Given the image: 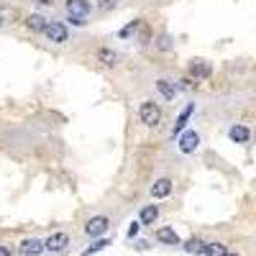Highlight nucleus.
Masks as SVG:
<instances>
[{"instance_id": "nucleus-1", "label": "nucleus", "mask_w": 256, "mask_h": 256, "mask_svg": "<svg viewBox=\"0 0 256 256\" xmlns=\"http://www.w3.org/2000/svg\"><path fill=\"white\" fill-rule=\"evenodd\" d=\"M138 118H141V123H144V126L154 128V126H159V123H162L164 110H162V105H159V102L146 100V102H141V105H138Z\"/></svg>"}, {"instance_id": "nucleus-2", "label": "nucleus", "mask_w": 256, "mask_h": 256, "mask_svg": "<svg viewBox=\"0 0 256 256\" xmlns=\"http://www.w3.org/2000/svg\"><path fill=\"white\" fill-rule=\"evenodd\" d=\"M110 228V218L108 216H92L88 223H84V236H90V238H105V233H108Z\"/></svg>"}, {"instance_id": "nucleus-3", "label": "nucleus", "mask_w": 256, "mask_h": 256, "mask_svg": "<svg viewBox=\"0 0 256 256\" xmlns=\"http://www.w3.org/2000/svg\"><path fill=\"white\" fill-rule=\"evenodd\" d=\"M44 36H46V41H52V44H67L70 28H67V24H62V20H49L46 28H44Z\"/></svg>"}, {"instance_id": "nucleus-4", "label": "nucleus", "mask_w": 256, "mask_h": 256, "mask_svg": "<svg viewBox=\"0 0 256 256\" xmlns=\"http://www.w3.org/2000/svg\"><path fill=\"white\" fill-rule=\"evenodd\" d=\"M64 8H67L70 18H77V20H88V16L92 13L90 0H64Z\"/></svg>"}, {"instance_id": "nucleus-5", "label": "nucleus", "mask_w": 256, "mask_h": 256, "mask_svg": "<svg viewBox=\"0 0 256 256\" xmlns=\"http://www.w3.org/2000/svg\"><path fill=\"white\" fill-rule=\"evenodd\" d=\"M46 251L44 246V238H38V236H31V238H24L18 244V254L20 256H41Z\"/></svg>"}, {"instance_id": "nucleus-6", "label": "nucleus", "mask_w": 256, "mask_h": 256, "mask_svg": "<svg viewBox=\"0 0 256 256\" xmlns=\"http://www.w3.org/2000/svg\"><path fill=\"white\" fill-rule=\"evenodd\" d=\"M44 246H46L49 254H62V251H67V246H70V233H64V230L52 233L49 238H44Z\"/></svg>"}, {"instance_id": "nucleus-7", "label": "nucleus", "mask_w": 256, "mask_h": 256, "mask_svg": "<svg viewBox=\"0 0 256 256\" xmlns=\"http://www.w3.org/2000/svg\"><path fill=\"white\" fill-rule=\"evenodd\" d=\"M180 152L182 154H195L198 152V146H200V134L198 131H192V128H187V131L180 134Z\"/></svg>"}, {"instance_id": "nucleus-8", "label": "nucleus", "mask_w": 256, "mask_h": 256, "mask_svg": "<svg viewBox=\"0 0 256 256\" xmlns=\"http://www.w3.org/2000/svg\"><path fill=\"white\" fill-rule=\"evenodd\" d=\"M95 62L102 64V67H108V70H113V67H118V64H120V54H118L116 49L100 46V49L95 52Z\"/></svg>"}, {"instance_id": "nucleus-9", "label": "nucleus", "mask_w": 256, "mask_h": 256, "mask_svg": "<svg viewBox=\"0 0 256 256\" xmlns=\"http://www.w3.org/2000/svg\"><path fill=\"white\" fill-rule=\"evenodd\" d=\"M190 74H192V80H208L212 74V67L205 59H192L190 62Z\"/></svg>"}, {"instance_id": "nucleus-10", "label": "nucleus", "mask_w": 256, "mask_h": 256, "mask_svg": "<svg viewBox=\"0 0 256 256\" xmlns=\"http://www.w3.org/2000/svg\"><path fill=\"white\" fill-rule=\"evenodd\" d=\"M172 190H174L172 180H169V177H162V180H156L154 187H152V198H154V200H164V198L172 195Z\"/></svg>"}, {"instance_id": "nucleus-11", "label": "nucleus", "mask_w": 256, "mask_h": 256, "mask_svg": "<svg viewBox=\"0 0 256 256\" xmlns=\"http://www.w3.org/2000/svg\"><path fill=\"white\" fill-rule=\"evenodd\" d=\"M228 138H230L233 144H248V138H251L248 126H244V123L230 126V128H228Z\"/></svg>"}, {"instance_id": "nucleus-12", "label": "nucleus", "mask_w": 256, "mask_h": 256, "mask_svg": "<svg viewBox=\"0 0 256 256\" xmlns=\"http://www.w3.org/2000/svg\"><path fill=\"white\" fill-rule=\"evenodd\" d=\"M159 220V205H146L138 210V223L141 226H152Z\"/></svg>"}, {"instance_id": "nucleus-13", "label": "nucleus", "mask_w": 256, "mask_h": 256, "mask_svg": "<svg viewBox=\"0 0 256 256\" xmlns=\"http://www.w3.org/2000/svg\"><path fill=\"white\" fill-rule=\"evenodd\" d=\"M195 113V105L192 102H187V108L177 116V120H174V128H172V136H180L182 131H184V126H187V120H190V116Z\"/></svg>"}, {"instance_id": "nucleus-14", "label": "nucleus", "mask_w": 256, "mask_h": 256, "mask_svg": "<svg viewBox=\"0 0 256 256\" xmlns=\"http://www.w3.org/2000/svg\"><path fill=\"white\" fill-rule=\"evenodd\" d=\"M156 241L159 244H166V246H180V236L174 233V228H169V226H164V228L156 230Z\"/></svg>"}, {"instance_id": "nucleus-15", "label": "nucleus", "mask_w": 256, "mask_h": 256, "mask_svg": "<svg viewBox=\"0 0 256 256\" xmlns=\"http://www.w3.org/2000/svg\"><path fill=\"white\" fill-rule=\"evenodd\" d=\"M156 92L164 98V100H174L177 95V84L172 80H156Z\"/></svg>"}, {"instance_id": "nucleus-16", "label": "nucleus", "mask_w": 256, "mask_h": 256, "mask_svg": "<svg viewBox=\"0 0 256 256\" xmlns=\"http://www.w3.org/2000/svg\"><path fill=\"white\" fill-rule=\"evenodd\" d=\"M46 24H49V20H46L44 16H41V13H31V16L26 18V26H28L31 31H36V34H44Z\"/></svg>"}, {"instance_id": "nucleus-17", "label": "nucleus", "mask_w": 256, "mask_h": 256, "mask_svg": "<svg viewBox=\"0 0 256 256\" xmlns=\"http://www.w3.org/2000/svg\"><path fill=\"white\" fill-rule=\"evenodd\" d=\"M205 246H208V244H205L202 238H190V241H184L182 248H184L187 254H192V256H205Z\"/></svg>"}, {"instance_id": "nucleus-18", "label": "nucleus", "mask_w": 256, "mask_h": 256, "mask_svg": "<svg viewBox=\"0 0 256 256\" xmlns=\"http://www.w3.org/2000/svg\"><path fill=\"white\" fill-rule=\"evenodd\" d=\"M226 254H228V246L220 241H212L205 246V256H226Z\"/></svg>"}, {"instance_id": "nucleus-19", "label": "nucleus", "mask_w": 256, "mask_h": 256, "mask_svg": "<svg viewBox=\"0 0 256 256\" xmlns=\"http://www.w3.org/2000/svg\"><path fill=\"white\" fill-rule=\"evenodd\" d=\"M118 6H120V0H98V3H95L98 13H113Z\"/></svg>"}, {"instance_id": "nucleus-20", "label": "nucleus", "mask_w": 256, "mask_h": 256, "mask_svg": "<svg viewBox=\"0 0 256 256\" xmlns=\"http://www.w3.org/2000/svg\"><path fill=\"white\" fill-rule=\"evenodd\" d=\"M108 246H110L108 238H98V241H92V246H88V248L82 251V256H92L95 251H102V248H108Z\"/></svg>"}, {"instance_id": "nucleus-21", "label": "nucleus", "mask_w": 256, "mask_h": 256, "mask_svg": "<svg viewBox=\"0 0 256 256\" xmlns=\"http://www.w3.org/2000/svg\"><path fill=\"white\" fill-rule=\"evenodd\" d=\"M141 26H144V20H141V18H136V20H131V24H128V26H126V28H123L118 36H120V38H128V36H131L134 31H138Z\"/></svg>"}, {"instance_id": "nucleus-22", "label": "nucleus", "mask_w": 256, "mask_h": 256, "mask_svg": "<svg viewBox=\"0 0 256 256\" xmlns=\"http://www.w3.org/2000/svg\"><path fill=\"white\" fill-rule=\"evenodd\" d=\"M156 46L164 49V52H169V49H172V36H169V34H162V36L156 38Z\"/></svg>"}, {"instance_id": "nucleus-23", "label": "nucleus", "mask_w": 256, "mask_h": 256, "mask_svg": "<svg viewBox=\"0 0 256 256\" xmlns=\"http://www.w3.org/2000/svg\"><path fill=\"white\" fill-rule=\"evenodd\" d=\"M10 18H13V10H8V8L0 10V28H6L10 24Z\"/></svg>"}, {"instance_id": "nucleus-24", "label": "nucleus", "mask_w": 256, "mask_h": 256, "mask_svg": "<svg viewBox=\"0 0 256 256\" xmlns=\"http://www.w3.org/2000/svg\"><path fill=\"white\" fill-rule=\"evenodd\" d=\"M177 88H180V90H192V88H195V80H192V77H184V80L177 82Z\"/></svg>"}, {"instance_id": "nucleus-25", "label": "nucleus", "mask_w": 256, "mask_h": 256, "mask_svg": "<svg viewBox=\"0 0 256 256\" xmlns=\"http://www.w3.org/2000/svg\"><path fill=\"white\" fill-rule=\"evenodd\" d=\"M141 228H144V226H141L138 220H134V223H131V228H128V238H134V236H136V233H138Z\"/></svg>"}, {"instance_id": "nucleus-26", "label": "nucleus", "mask_w": 256, "mask_h": 256, "mask_svg": "<svg viewBox=\"0 0 256 256\" xmlns=\"http://www.w3.org/2000/svg\"><path fill=\"white\" fill-rule=\"evenodd\" d=\"M0 256H13V251H10L6 244H0Z\"/></svg>"}, {"instance_id": "nucleus-27", "label": "nucleus", "mask_w": 256, "mask_h": 256, "mask_svg": "<svg viewBox=\"0 0 256 256\" xmlns=\"http://www.w3.org/2000/svg\"><path fill=\"white\" fill-rule=\"evenodd\" d=\"M36 6H54V0H34Z\"/></svg>"}, {"instance_id": "nucleus-28", "label": "nucleus", "mask_w": 256, "mask_h": 256, "mask_svg": "<svg viewBox=\"0 0 256 256\" xmlns=\"http://www.w3.org/2000/svg\"><path fill=\"white\" fill-rule=\"evenodd\" d=\"M226 256H241V254H233V251H228V254H226Z\"/></svg>"}]
</instances>
